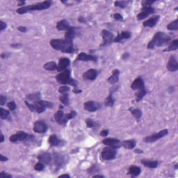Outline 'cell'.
Returning <instances> with one entry per match:
<instances>
[{
  "label": "cell",
  "instance_id": "1",
  "mask_svg": "<svg viewBox=\"0 0 178 178\" xmlns=\"http://www.w3.org/2000/svg\"><path fill=\"white\" fill-rule=\"evenodd\" d=\"M51 47L56 50L61 51L66 54H71L74 52V46L72 42L63 39H52L50 42Z\"/></svg>",
  "mask_w": 178,
  "mask_h": 178
},
{
  "label": "cell",
  "instance_id": "2",
  "mask_svg": "<svg viewBox=\"0 0 178 178\" xmlns=\"http://www.w3.org/2000/svg\"><path fill=\"white\" fill-rule=\"evenodd\" d=\"M171 37L164 32H159L156 33L152 39L148 44V49H154L155 47H162L166 45L170 41Z\"/></svg>",
  "mask_w": 178,
  "mask_h": 178
},
{
  "label": "cell",
  "instance_id": "3",
  "mask_svg": "<svg viewBox=\"0 0 178 178\" xmlns=\"http://www.w3.org/2000/svg\"><path fill=\"white\" fill-rule=\"evenodd\" d=\"M52 1H44L43 2H40V3H37L35 4H32V5H28L25 6H22V7L19 8L18 9H17L16 12L18 14H24L30 11H42V10H45L48 9L52 6Z\"/></svg>",
  "mask_w": 178,
  "mask_h": 178
},
{
  "label": "cell",
  "instance_id": "4",
  "mask_svg": "<svg viewBox=\"0 0 178 178\" xmlns=\"http://www.w3.org/2000/svg\"><path fill=\"white\" fill-rule=\"evenodd\" d=\"M26 105L29 109L32 112L35 111L38 113H41L45 111L47 108H52L53 104L52 102L48 101H44V100H39L38 102L30 103L27 100L25 101Z\"/></svg>",
  "mask_w": 178,
  "mask_h": 178
},
{
  "label": "cell",
  "instance_id": "5",
  "mask_svg": "<svg viewBox=\"0 0 178 178\" xmlns=\"http://www.w3.org/2000/svg\"><path fill=\"white\" fill-rule=\"evenodd\" d=\"M56 79L59 82L60 84H63V85H71L76 88L77 86V81L76 80L71 78V72L70 70H66L63 71V72H60L59 75L56 76Z\"/></svg>",
  "mask_w": 178,
  "mask_h": 178
},
{
  "label": "cell",
  "instance_id": "6",
  "mask_svg": "<svg viewBox=\"0 0 178 178\" xmlns=\"http://www.w3.org/2000/svg\"><path fill=\"white\" fill-rule=\"evenodd\" d=\"M155 1H147V0H143L141 2V12L137 15V20H143L148 15L155 13V9L152 6V4H154Z\"/></svg>",
  "mask_w": 178,
  "mask_h": 178
},
{
  "label": "cell",
  "instance_id": "7",
  "mask_svg": "<svg viewBox=\"0 0 178 178\" xmlns=\"http://www.w3.org/2000/svg\"><path fill=\"white\" fill-rule=\"evenodd\" d=\"M34 139V137L33 135L29 134L23 131H19L15 134L11 135L9 138V141L12 143H17L19 141L29 142L32 141Z\"/></svg>",
  "mask_w": 178,
  "mask_h": 178
},
{
  "label": "cell",
  "instance_id": "8",
  "mask_svg": "<svg viewBox=\"0 0 178 178\" xmlns=\"http://www.w3.org/2000/svg\"><path fill=\"white\" fill-rule=\"evenodd\" d=\"M116 149L108 146L102 150L101 152V157L104 161H110V160L115 159L116 157Z\"/></svg>",
  "mask_w": 178,
  "mask_h": 178
},
{
  "label": "cell",
  "instance_id": "9",
  "mask_svg": "<svg viewBox=\"0 0 178 178\" xmlns=\"http://www.w3.org/2000/svg\"><path fill=\"white\" fill-rule=\"evenodd\" d=\"M168 134V130H163L160 132L157 133H155L152 134L151 136H149V137H147L143 139V141L146 142V143H154V142L158 141L161 138L166 137Z\"/></svg>",
  "mask_w": 178,
  "mask_h": 178
},
{
  "label": "cell",
  "instance_id": "10",
  "mask_svg": "<svg viewBox=\"0 0 178 178\" xmlns=\"http://www.w3.org/2000/svg\"><path fill=\"white\" fill-rule=\"evenodd\" d=\"M102 36L103 38V43L101 46L109 45L114 41V35L109 31L103 29L102 31Z\"/></svg>",
  "mask_w": 178,
  "mask_h": 178
},
{
  "label": "cell",
  "instance_id": "11",
  "mask_svg": "<svg viewBox=\"0 0 178 178\" xmlns=\"http://www.w3.org/2000/svg\"><path fill=\"white\" fill-rule=\"evenodd\" d=\"M48 126L45 122L43 121H37L33 124V130L35 133L44 134L48 131Z\"/></svg>",
  "mask_w": 178,
  "mask_h": 178
},
{
  "label": "cell",
  "instance_id": "12",
  "mask_svg": "<svg viewBox=\"0 0 178 178\" xmlns=\"http://www.w3.org/2000/svg\"><path fill=\"white\" fill-rule=\"evenodd\" d=\"M102 143L107 146L112 147V148L115 149L121 148V146H122L121 141L117 139H115V138H106V139H103Z\"/></svg>",
  "mask_w": 178,
  "mask_h": 178
},
{
  "label": "cell",
  "instance_id": "13",
  "mask_svg": "<svg viewBox=\"0 0 178 178\" xmlns=\"http://www.w3.org/2000/svg\"><path fill=\"white\" fill-rule=\"evenodd\" d=\"M84 108L89 112H95L101 108V104L94 101H87L84 103Z\"/></svg>",
  "mask_w": 178,
  "mask_h": 178
},
{
  "label": "cell",
  "instance_id": "14",
  "mask_svg": "<svg viewBox=\"0 0 178 178\" xmlns=\"http://www.w3.org/2000/svg\"><path fill=\"white\" fill-rule=\"evenodd\" d=\"M53 158H54L55 165L59 168H62L66 163L65 156L61 154V153L54 152L53 153Z\"/></svg>",
  "mask_w": 178,
  "mask_h": 178
},
{
  "label": "cell",
  "instance_id": "15",
  "mask_svg": "<svg viewBox=\"0 0 178 178\" xmlns=\"http://www.w3.org/2000/svg\"><path fill=\"white\" fill-rule=\"evenodd\" d=\"M54 118L56 122H57L59 124H61V125H64V124H66L68 122V120L66 118V114L61 109L54 113Z\"/></svg>",
  "mask_w": 178,
  "mask_h": 178
},
{
  "label": "cell",
  "instance_id": "16",
  "mask_svg": "<svg viewBox=\"0 0 178 178\" xmlns=\"http://www.w3.org/2000/svg\"><path fill=\"white\" fill-rule=\"evenodd\" d=\"M166 68L168 71L173 72H176L178 70L177 61L175 56H171V57L169 58V60L166 65Z\"/></svg>",
  "mask_w": 178,
  "mask_h": 178
},
{
  "label": "cell",
  "instance_id": "17",
  "mask_svg": "<svg viewBox=\"0 0 178 178\" xmlns=\"http://www.w3.org/2000/svg\"><path fill=\"white\" fill-rule=\"evenodd\" d=\"M118 86H113V87L110 88L109 95V96L106 97L105 101H104V105L106 106L112 107L113 106L115 102V99L113 98V94L118 90Z\"/></svg>",
  "mask_w": 178,
  "mask_h": 178
},
{
  "label": "cell",
  "instance_id": "18",
  "mask_svg": "<svg viewBox=\"0 0 178 178\" xmlns=\"http://www.w3.org/2000/svg\"><path fill=\"white\" fill-rule=\"evenodd\" d=\"M76 61H97V57L95 55L88 54L86 53L81 52L77 56Z\"/></svg>",
  "mask_w": 178,
  "mask_h": 178
},
{
  "label": "cell",
  "instance_id": "19",
  "mask_svg": "<svg viewBox=\"0 0 178 178\" xmlns=\"http://www.w3.org/2000/svg\"><path fill=\"white\" fill-rule=\"evenodd\" d=\"M98 75V71L95 69H89L87 71H86L82 75L84 79L85 80H90V81H93L96 79V77Z\"/></svg>",
  "mask_w": 178,
  "mask_h": 178
},
{
  "label": "cell",
  "instance_id": "20",
  "mask_svg": "<svg viewBox=\"0 0 178 178\" xmlns=\"http://www.w3.org/2000/svg\"><path fill=\"white\" fill-rule=\"evenodd\" d=\"M70 61L68 58H62L59 60V64L57 65V70L59 72H63L66 70L67 68L70 66Z\"/></svg>",
  "mask_w": 178,
  "mask_h": 178
},
{
  "label": "cell",
  "instance_id": "21",
  "mask_svg": "<svg viewBox=\"0 0 178 178\" xmlns=\"http://www.w3.org/2000/svg\"><path fill=\"white\" fill-rule=\"evenodd\" d=\"M145 87V84L143 79H142L141 77H138L136 78V79L132 82L131 88L134 91H138L139 89H141Z\"/></svg>",
  "mask_w": 178,
  "mask_h": 178
},
{
  "label": "cell",
  "instance_id": "22",
  "mask_svg": "<svg viewBox=\"0 0 178 178\" xmlns=\"http://www.w3.org/2000/svg\"><path fill=\"white\" fill-rule=\"evenodd\" d=\"M159 15H155V16H153L151 18L148 19V20L145 21L143 23V26H145V27H154L155 25H157L158 22L159 21Z\"/></svg>",
  "mask_w": 178,
  "mask_h": 178
},
{
  "label": "cell",
  "instance_id": "23",
  "mask_svg": "<svg viewBox=\"0 0 178 178\" xmlns=\"http://www.w3.org/2000/svg\"><path fill=\"white\" fill-rule=\"evenodd\" d=\"M131 37H132V33L130 32H122L115 38L113 42H115V43H121V42L125 41V40L130 39Z\"/></svg>",
  "mask_w": 178,
  "mask_h": 178
},
{
  "label": "cell",
  "instance_id": "24",
  "mask_svg": "<svg viewBox=\"0 0 178 178\" xmlns=\"http://www.w3.org/2000/svg\"><path fill=\"white\" fill-rule=\"evenodd\" d=\"M38 159L39 161L42 162L44 164H50L52 161V156L49 152H43L38 156Z\"/></svg>",
  "mask_w": 178,
  "mask_h": 178
},
{
  "label": "cell",
  "instance_id": "25",
  "mask_svg": "<svg viewBox=\"0 0 178 178\" xmlns=\"http://www.w3.org/2000/svg\"><path fill=\"white\" fill-rule=\"evenodd\" d=\"M72 27L69 24V22L66 20H62L59 21L57 24V29L59 31H68Z\"/></svg>",
  "mask_w": 178,
  "mask_h": 178
},
{
  "label": "cell",
  "instance_id": "26",
  "mask_svg": "<svg viewBox=\"0 0 178 178\" xmlns=\"http://www.w3.org/2000/svg\"><path fill=\"white\" fill-rule=\"evenodd\" d=\"M120 74H121V72H120L119 70L118 69H115V70H113L112 75L108 78V82L111 84H114L117 83L118 81H119V76Z\"/></svg>",
  "mask_w": 178,
  "mask_h": 178
},
{
  "label": "cell",
  "instance_id": "27",
  "mask_svg": "<svg viewBox=\"0 0 178 178\" xmlns=\"http://www.w3.org/2000/svg\"><path fill=\"white\" fill-rule=\"evenodd\" d=\"M141 163L143 165L149 168H156L159 165V162L157 160H150V159H142Z\"/></svg>",
  "mask_w": 178,
  "mask_h": 178
},
{
  "label": "cell",
  "instance_id": "28",
  "mask_svg": "<svg viewBox=\"0 0 178 178\" xmlns=\"http://www.w3.org/2000/svg\"><path fill=\"white\" fill-rule=\"evenodd\" d=\"M63 141L59 139L57 135L52 134L49 137V143L52 146H59L61 145Z\"/></svg>",
  "mask_w": 178,
  "mask_h": 178
},
{
  "label": "cell",
  "instance_id": "29",
  "mask_svg": "<svg viewBox=\"0 0 178 178\" xmlns=\"http://www.w3.org/2000/svg\"><path fill=\"white\" fill-rule=\"evenodd\" d=\"M141 169L139 166H131L129 168L127 174L131 175L132 177H137L141 174Z\"/></svg>",
  "mask_w": 178,
  "mask_h": 178
},
{
  "label": "cell",
  "instance_id": "30",
  "mask_svg": "<svg viewBox=\"0 0 178 178\" xmlns=\"http://www.w3.org/2000/svg\"><path fill=\"white\" fill-rule=\"evenodd\" d=\"M76 35V32H75V28L72 26L70 29L67 31L65 33V40L70 42H72L73 39L75 38Z\"/></svg>",
  "mask_w": 178,
  "mask_h": 178
},
{
  "label": "cell",
  "instance_id": "31",
  "mask_svg": "<svg viewBox=\"0 0 178 178\" xmlns=\"http://www.w3.org/2000/svg\"><path fill=\"white\" fill-rule=\"evenodd\" d=\"M121 144L122 146H123L124 148L128 149V150H132V149H134L135 148L137 142H136L134 139H130L122 141Z\"/></svg>",
  "mask_w": 178,
  "mask_h": 178
},
{
  "label": "cell",
  "instance_id": "32",
  "mask_svg": "<svg viewBox=\"0 0 178 178\" xmlns=\"http://www.w3.org/2000/svg\"><path fill=\"white\" fill-rule=\"evenodd\" d=\"M26 98L27 100V101L33 102H38L39 100H41V93H33V94H29L26 96Z\"/></svg>",
  "mask_w": 178,
  "mask_h": 178
},
{
  "label": "cell",
  "instance_id": "33",
  "mask_svg": "<svg viewBox=\"0 0 178 178\" xmlns=\"http://www.w3.org/2000/svg\"><path fill=\"white\" fill-rule=\"evenodd\" d=\"M178 48V40L175 39L169 44L168 47L164 50V52H171V51H175Z\"/></svg>",
  "mask_w": 178,
  "mask_h": 178
},
{
  "label": "cell",
  "instance_id": "34",
  "mask_svg": "<svg viewBox=\"0 0 178 178\" xmlns=\"http://www.w3.org/2000/svg\"><path fill=\"white\" fill-rule=\"evenodd\" d=\"M43 68L44 70L48 71H54L57 70V64L54 61H50L44 64L43 66Z\"/></svg>",
  "mask_w": 178,
  "mask_h": 178
},
{
  "label": "cell",
  "instance_id": "35",
  "mask_svg": "<svg viewBox=\"0 0 178 178\" xmlns=\"http://www.w3.org/2000/svg\"><path fill=\"white\" fill-rule=\"evenodd\" d=\"M130 111L137 121H139V120L141 119V118L142 116V112L141 110L139 109L130 108Z\"/></svg>",
  "mask_w": 178,
  "mask_h": 178
},
{
  "label": "cell",
  "instance_id": "36",
  "mask_svg": "<svg viewBox=\"0 0 178 178\" xmlns=\"http://www.w3.org/2000/svg\"><path fill=\"white\" fill-rule=\"evenodd\" d=\"M147 91L146 89V87H144L141 89L138 90V92L136 93V100L137 102H139L143 98V97L146 95Z\"/></svg>",
  "mask_w": 178,
  "mask_h": 178
},
{
  "label": "cell",
  "instance_id": "37",
  "mask_svg": "<svg viewBox=\"0 0 178 178\" xmlns=\"http://www.w3.org/2000/svg\"><path fill=\"white\" fill-rule=\"evenodd\" d=\"M86 124L87 127L91 128V129H97L99 127V124L93 121L91 118H87L86 120Z\"/></svg>",
  "mask_w": 178,
  "mask_h": 178
},
{
  "label": "cell",
  "instance_id": "38",
  "mask_svg": "<svg viewBox=\"0 0 178 178\" xmlns=\"http://www.w3.org/2000/svg\"><path fill=\"white\" fill-rule=\"evenodd\" d=\"M167 29L170 31H177L178 30V20L171 22L170 24L167 25Z\"/></svg>",
  "mask_w": 178,
  "mask_h": 178
},
{
  "label": "cell",
  "instance_id": "39",
  "mask_svg": "<svg viewBox=\"0 0 178 178\" xmlns=\"http://www.w3.org/2000/svg\"><path fill=\"white\" fill-rule=\"evenodd\" d=\"M60 102L62 104H65V105H69V94L68 93H64V94H61V96L59 97Z\"/></svg>",
  "mask_w": 178,
  "mask_h": 178
},
{
  "label": "cell",
  "instance_id": "40",
  "mask_svg": "<svg viewBox=\"0 0 178 178\" xmlns=\"http://www.w3.org/2000/svg\"><path fill=\"white\" fill-rule=\"evenodd\" d=\"M0 114H1V118L2 120L7 119L10 116V112L8 110L4 109L3 108H1L0 109Z\"/></svg>",
  "mask_w": 178,
  "mask_h": 178
},
{
  "label": "cell",
  "instance_id": "41",
  "mask_svg": "<svg viewBox=\"0 0 178 178\" xmlns=\"http://www.w3.org/2000/svg\"><path fill=\"white\" fill-rule=\"evenodd\" d=\"M129 2L126 1H116L114 2V5L116 6V7H119L121 8H124L127 6Z\"/></svg>",
  "mask_w": 178,
  "mask_h": 178
},
{
  "label": "cell",
  "instance_id": "42",
  "mask_svg": "<svg viewBox=\"0 0 178 178\" xmlns=\"http://www.w3.org/2000/svg\"><path fill=\"white\" fill-rule=\"evenodd\" d=\"M77 112H76V111L73 110V111H71L70 113H66V116L67 120H68V121L69 120L72 119V118H74L76 117V116H77Z\"/></svg>",
  "mask_w": 178,
  "mask_h": 178
},
{
  "label": "cell",
  "instance_id": "43",
  "mask_svg": "<svg viewBox=\"0 0 178 178\" xmlns=\"http://www.w3.org/2000/svg\"><path fill=\"white\" fill-rule=\"evenodd\" d=\"M44 164L42 163V162H41V161L38 162V163L35 164V166H34V169L37 171H42V170H44Z\"/></svg>",
  "mask_w": 178,
  "mask_h": 178
},
{
  "label": "cell",
  "instance_id": "44",
  "mask_svg": "<svg viewBox=\"0 0 178 178\" xmlns=\"http://www.w3.org/2000/svg\"><path fill=\"white\" fill-rule=\"evenodd\" d=\"M70 91V87L67 86H63L59 88V92L61 93V94H64V93H66L67 92Z\"/></svg>",
  "mask_w": 178,
  "mask_h": 178
},
{
  "label": "cell",
  "instance_id": "45",
  "mask_svg": "<svg viewBox=\"0 0 178 178\" xmlns=\"http://www.w3.org/2000/svg\"><path fill=\"white\" fill-rule=\"evenodd\" d=\"M7 106L11 111H13L16 109V104H15V102L13 101L8 102L7 104Z\"/></svg>",
  "mask_w": 178,
  "mask_h": 178
},
{
  "label": "cell",
  "instance_id": "46",
  "mask_svg": "<svg viewBox=\"0 0 178 178\" xmlns=\"http://www.w3.org/2000/svg\"><path fill=\"white\" fill-rule=\"evenodd\" d=\"M113 18H114L115 20L118 21L123 20V17H122L120 13H115V14L113 15Z\"/></svg>",
  "mask_w": 178,
  "mask_h": 178
},
{
  "label": "cell",
  "instance_id": "47",
  "mask_svg": "<svg viewBox=\"0 0 178 178\" xmlns=\"http://www.w3.org/2000/svg\"><path fill=\"white\" fill-rule=\"evenodd\" d=\"M6 97L4 96L3 95H0V105L1 106H4V104H6Z\"/></svg>",
  "mask_w": 178,
  "mask_h": 178
},
{
  "label": "cell",
  "instance_id": "48",
  "mask_svg": "<svg viewBox=\"0 0 178 178\" xmlns=\"http://www.w3.org/2000/svg\"><path fill=\"white\" fill-rule=\"evenodd\" d=\"M7 26V24H6L5 22L3 21H0V31L2 32L4 29H5Z\"/></svg>",
  "mask_w": 178,
  "mask_h": 178
},
{
  "label": "cell",
  "instance_id": "49",
  "mask_svg": "<svg viewBox=\"0 0 178 178\" xmlns=\"http://www.w3.org/2000/svg\"><path fill=\"white\" fill-rule=\"evenodd\" d=\"M108 134H109V130H102L100 133V135L102 136V137H106Z\"/></svg>",
  "mask_w": 178,
  "mask_h": 178
},
{
  "label": "cell",
  "instance_id": "50",
  "mask_svg": "<svg viewBox=\"0 0 178 178\" xmlns=\"http://www.w3.org/2000/svg\"><path fill=\"white\" fill-rule=\"evenodd\" d=\"M17 29H18L20 32H21L22 33H26V31H27V28L26 27V26H20L17 27Z\"/></svg>",
  "mask_w": 178,
  "mask_h": 178
},
{
  "label": "cell",
  "instance_id": "51",
  "mask_svg": "<svg viewBox=\"0 0 178 178\" xmlns=\"http://www.w3.org/2000/svg\"><path fill=\"white\" fill-rule=\"evenodd\" d=\"M0 176H1V177H3V178L12 177V175H10V174H8V173H6L5 172H4V171H2V172L1 173V174H0Z\"/></svg>",
  "mask_w": 178,
  "mask_h": 178
},
{
  "label": "cell",
  "instance_id": "52",
  "mask_svg": "<svg viewBox=\"0 0 178 178\" xmlns=\"http://www.w3.org/2000/svg\"><path fill=\"white\" fill-rule=\"evenodd\" d=\"M97 167L96 166H92L91 167V168L89 169L88 170V172L89 173H95V172H97Z\"/></svg>",
  "mask_w": 178,
  "mask_h": 178
},
{
  "label": "cell",
  "instance_id": "53",
  "mask_svg": "<svg viewBox=\"0 0 178 178\" xmlns=\"http://www.w3.org/2000/svg\"><path fill=\"white\" fill-rule=\"evenodd\" d=\"M78 21H79L80 23H86V20L85 17L81 16V17H79V18H78Z\"/></svg>",
  "mask_w": 178,
  "mask_h": 178
},
{
  "label": "cell",
  "instance_id": "54",
  "mask_svg": "<svg viewBox=\"0 0 178 178\" xmlns=\"http://www.w3.org/2000/svg\"><path fill=\"white\" fill-rule=\"evenodd\" d=\"M129 57H130V54H129V53H127V52L124 53V54H122V59L123 60H127Z\"/></svg>",
  "mask_w": 178,
  "mask_h": 178
},
{
  "label": "cell",
  "instance_id": "55",
  "mask_svg": "<svg viewBox=\"0 0 178 178\" xmlns=\"http://www.w3.org/2000/svg\"><path fill=\"white\" fill-rule=\"evenodd\" d=\"M0 160H1V161L4 162V161H8V158L6 157H4V155H0Z\"/></svg>",
  "mask_w": 178,
  "mask_h": 178
},
{
  "label": "cell",
  "instance_id": "56",
  "mask_svg": "<svg viewBox=\"0 0 178 178\" xmlns=\"http://www.w3.org/2000/svg\"><path fill=\"white\" fill-rule=\"evenodd\" d=\"M11 46L13 47V48H20L21 44H11Z\"/></svg>",
  "mask_w": 178,
  "mask_h": 178
},
{
  "label": "cell",
  "instance_id": "57",
  "mask_svg": "<svg viewBox=\"0 0 178 178\" xmlns=\"http://www.w3.org/2000/svg\"><path fill=\"white\" fill-rule=\"evenodd\" d=\"M73 92H74L75 94H79V93H81V91L79 90V89H77V88H75L74 91H73Z\"/></svg>",
  "mask_w": 178,
  "mask_h": 178
},
{
  "label": "cell",
  "instance_id": "58",
  "mask_svg": "<svg viewBox=\"0 0 178 178\" xmlns=\"http://www.w3.org/2000/svg\"><path fill=\"white\" fill-rule=\"evenodd\" d=\"M134 152L136 153H138V154H141V153H143V151L141 150V149H137V150H134Z\"/></svg>",
  "mask_w": 178,
  "mask_h": 178
},
{
  "label": "cell",
  "instance_id": "59",
  "mask_svg": "<svg viewBox=\"0 0 178 178\" xmlns=\"http://www.w3.org/2000/svg\"><path fill=\"white\" fill-rule=\"evenodd\" d=\"M24 4H25V2L24 1H19L18 4H17V5H18L19 6H24Z\"/></svg>",
  "mask_w": 178,
  "mask_h": 178
},
{
  "label": "cell",
  "instance_id": "60",
  "mask_svg": "<svg viewBox=\"0 0 178 178\" xmlns=\"http://www.w3.org/2000/svg\"><path fill=\"white\" fill-rule=\"evenodd\" d=\"M70 176L68 174H64V175H60V176L59 177H70Z\"/></svg>",
  "mask_w": 178,
  "mask_h": 178
},
{
  "label": "cell",
  "instance_id": "61",
  "mask_svg": "<svg viewBox=\"0 0 178 178\" xmlns=\"http://www.w3.org/2000/svg\"><path fill=\"white\" fill-rule=\"evenodd\" d=\"M4 141V137L3 134L1 133V141H0V142H1V143H3Z\"/></svg>",
  "mask_w": 178,
  "mask_h": 178
},
{
  "label": "cell",
  "instance_id": "62",
  "mask_svg": "<svg viewBox=\"0 0 178 178\" xmlns=\"http://www.w3.org/2000/svg\"><path fill=\"white\" fill-rule=\"evenodd\" d=\"M93 177H104V176L101 175H93Z\"/></svg>",
  "mask_w": 178,
  "mask_h": 178
}]
</instances>
